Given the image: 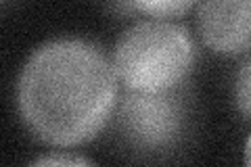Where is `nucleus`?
Returning <instances> with one entry per match:
<instances>
[{"label": "nucleus", "mask_w": 251, "mask_h": 167, "mask_svg": "<svg viewBox=\"0 0 251 167\" xmlns=\"http://www.w3.org/2000/svg\"><path fill=\"white\" fill-rule=\"evenodd\" d=\"M111 63L126 90H176L195 67V42L188 29L178 23L140 21L117 40Z\"/></svg>", "instance_id": "obj_2"}, {"label": "nucleus", "mask_w": 251, "mask_h": 167, "mask_svg": "<svg viewBox=\"0 0 251 167\" xmlns=\"http://www.w3.org/2000/svg\"><path fill=\"white\" fill-rule=\"evenodd\" d=\"M36 165H90L92 161L84 157H74V155H49V157H40L34 161Z\"/></svg>", "instance_id": "obj_7"}, {"label": "nucleus", "mask_w": 251, "mask_h": 167, "mask_svg": "<svg viewBox=\"0 0 251 167\" xmlns=\"http://www.w3.org/2000/svg\"><path fill=\"white\" fill-rule=\"evenodd\" d=\"M197 29L203 44L218 54L251 52V0H201Z\"/></svg>", "instance_id": "obj_4"}, {"label": "nucleus", "mask_w": 251, "mask_h": 167, "mask_svg": "<svg viewBox=\"0 0 251 167\" xmlns=\"http://www.w3.org/2000/svg\"><path fill=\"white\" fill-rule=\"evenodd\" d=\"M234 105L239 113L251 121V57L245 59L234 77Z\"/></svg>", "instance_id": "obj_6"}, {"label": "nucleus", "mask_w": 251, "mask_h": 167, "mask_svg": "<svg viewBox=\"0 0 251 167\" xmlns=\"http://www.w3.org/2000/svg\"><path fill=\"white\" fill-rule=\"evenodd\" d=\"M17 105L23 125L42 144H86L99 136L115 111L113 63L88 40H50L38 46L23 65Z\"/></svg>", "instance_id": "obj_1"}, {"label": "nucleus", "mask_w": 251, "mask_h": 167, "mask_svg": "<svg viewBox=\"0 0 251 167\" xmlns=\"http://www.w3.org/2000/svg\"><path fill=\"white\" fill-rule=\"evenodd\" d=\"M122 9L138 11L151 19H176L193 9L197 0H117Z\"/></svg>", "instance_id": "obj_5"}, {"label": "nucleus", "mask_w": 251, "mask_h": 167, "mask_svg": "<svg viewBox=\"0 0 251 167\" xmlns=\"http://www.w3.org/2000/svg\"><path fill=\"white\" fill-rule=\"evenodd\" d=\"M186 107L182 94L128 90L117 105V128L138 150H168L184 134Z\"/></svg>", "instance_id": "obj_3"}, {"label": "nucleus", "mask_w": 251, "mask_h": 167, "mask_svg": "<svg viewBox=\"0 0 251 167\" xmlns=\"http://www.w3.org/2000/svg\"><path fill=\"white\" fill-rule=\"evenodd\" d=\"M245 163L251 165V136L247 140V146H245Z\"/></svg>", "instance_id": "obj_8"}]
</instances>
